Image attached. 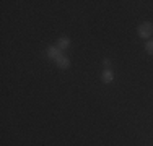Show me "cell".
Listing matches in <instances>:
<instances>
[{"mask_svg": "<svg viewBox=\"0 0 153 146\" xmlns=\"http://www.w3.org/2000/svg\"><path fill=\"white\" fill-rule=\"evenodd\" d=\"M68 46H70V39H68L67 36H62V38L57 39V47H59L60 50H65Z\"/></svg>", "mask_w": 153, "mask_h": 146, "instance_id": "cell-5", "label": "cell"}, {"mask_svg": "<svg viewBox=\"0 0 153 146\" xmlns=\"http://www.w3.org/2000/svg\"><path fill=\"white\" fill-rule=\"evenodd\" d=\"M137 34L140 36L142 39H150L153 36V23H150V21H145V23H142L140 26L137 28Z\"/></svg>", "mask_w": 153, "mask_h": 146, "instance_id": "cell-1", "label": "cell"}, {"mask_svg": "<svg viewBox=\"0 0 153 146\" xmlns=\"http://www.w3.org/2000/svg\"><path fill=\"white\" fill-rule=\"evenodd\" d=\"M46 55L49 57V58H52V60L56 62L57 58L62 55V50H60L57 46H49V47L46 49Z\"/></svg>", "mask_w": 153, "mask_h": 146, "instance_id": "cell-2", "label": "cell"}, {"mask_svg": "<svg viewBox=\"0 0 153 146\" xmlns=\"http://www.w3.org/2000/svg\"><path fill=\"white\" fill-rule=\"evenodd\" d=\"M103 67H104V68H109V67H111V60H109V58H104V60H103Z\"/></svg>", "mask_w": 153, "mask_h": 146, "instance_id": "cell-7", "label": "cell"}, {"mask_svg": "<svg viewBox=\"0 0 153 146\" xmlns=\"http://www.w3.org/2000/svg\"><path fill=\"white\" fill-rule=\"evenodd\" d=\"M101 81L109 85V83L114 81V72L111 70V68H104L103 72H101Z\"/></svg>", "mask_w": 153, "mask_h": 146, "instance_id": "cell-3", "label": "cell"}, {"mask_svg": "<svg viewBox=\"0 0 153 146\" xmlns=\"http://www.w3.org/2000/svg\"><path fill=\"white\" fill-rule=\"evenodd\" d=\"M56 65L60 68V70H67V68L70 67V60H68L65 55H60V57L56 60Z\"/></svg>", "mask_w": 153, "mask_h": 146, "instance_id": "cell-4", "label": "cell"}, {"mask_svg": "<svg viewBox=\"0 0 153 146\" xmlns=\"http://www.w3.org/2000/svg\"><path fill=\"white\" fill-rule=\"evenodd\" d=\"M145 50H147L148 55H153V39H148L145 42Z\"/></svg>", "mask_w": 153, "mask_h": 146, "instance_id": "cell-6", "label": "cell"}]
</instances>
